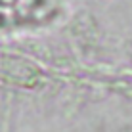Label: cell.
Masks as SVG:
<instances>
[{
	"instance_id": "6da1fadb",
	"label": "cell",
	"mask_w": 132,
	"mask_h": 132,
	"mask_svg": "<svg viewBox=\"0 0 132 132\" xmlns=\"http://www.w3.org/2000/svg\"><path fill=\"white\" fill-rule=\"evenodd\" d=\"M36 77V69L29 61H23L13 56L0 54V79L12 82H31Z\"/></svg>"
}]
</instances>
